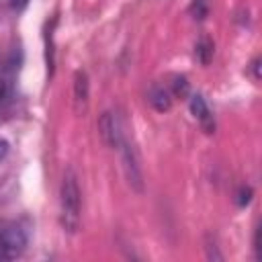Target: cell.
I'll list each match as a JSON object with an SVG mask.
<instances>
[{"label":"cell","instance_id":"52a82bcc","mask_svg":"<svg viewBox=\"0 0 262 262\" xmlns=\"http://www.w3.org/2000/svg\"><path fill=\"white\" fill-rule=\"evenodd\" d=\"M4 151H6V143H4V141H0V156H2Z\"/></svg>","mask_w":262,"mask_h":262},{"label":"cell","instance_id":"7a4b0ae2","mask_svg":"<svg viewBox=\"0 0 262 262\" xmlns=\"http://www.w3.org/2000/svg\"><path fill=\"white\" fill-rule=\"evenodd\" d=\"M27 248V231L16 221H0V260H10Z\"/></svg>","mask_w":262,"mask_h":262},{"label":"cell","instance_id":"277c9868","mask_svg":"<svg viewBox=\"0 0 262 262\" xmlns=\"http://www.w3.org/2000/svg\"><path fill=\"white\" fill-rule=\"evenodd\" d=\"M147 100L151 102V106L156 111H168L170 104H172V92L168 90V86H160V84H154L147 92Z\"/></svg>","mask_w":262,"mask_h":262},{"label":"cell","instance_id":"3957f363","mask_svg":"<svg viewBox=\"0 0 262 262\" xmlns=\"http://www.w3.org/2000/svg\"><path fill=\"white\" fill-rule=\"evenodd\" d=\"M190 111H192V115L196 117L199 125H201L207 133H213V131H215L213 113H211V108L207 106V102H205V98H203L201 94H192V96H190Z\"/></svg>","mask_w":262,"mask_h":262},{"label":"cell","instance_id":"6da1fadb","mask_svg":"<svg viewBox=\"0 0 262 262\" xmlns=\"http://www.w3.org/2000/svg\"><path fill=\"white\" fill-rule=\"evenodd\" d=\"M80 188H78V180L76 174L72 170H68L63 174L61 180V188H59V221L61 227L70 233H74L80 227Z\"/></svg>","mask_w":262,"mask_h":262},{"label":"cell","instance_id":"8992f818","mask_svg":"<svg viewBox=\"0 0 262 262\" xmlns=\"http://www.w3.org/2000/svg\"><path fill=\"white\" fill-rule=\"evenodd\" d=\"M25 4H27V0H12V6L14 8H23Z\"/></svg>","mask_w":262,"mask_h":262},{"label":"cell","instance_id":"5b68a950","mask_svg":"<svg viewBox=\"0 0 262 262\" xmlns=\"http://www.w3.org/2000/svg\"><path fill=\"white\" fill-rule=\"evenodd\" d=\"M4 96H6V84L0 80V102L4 100Z\"/></svg>","mask_w":262,"mask_h":262}]
</instances>
